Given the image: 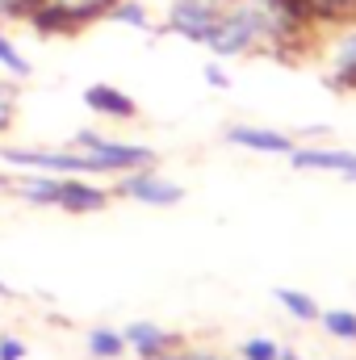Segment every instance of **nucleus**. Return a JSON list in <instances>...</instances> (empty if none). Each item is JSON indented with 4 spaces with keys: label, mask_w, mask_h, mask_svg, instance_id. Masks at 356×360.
Instances as JSON below:
<instances>
[{
    "label": "nucleus",
    "mask_w": 356,
    "mask_h": 360,
    "mask_svg": "<svg viewBox=\"0 0 356 360\" xmlns=\"http://www.w3.org/2000/svg\"><path fill=\"white\" fill-rule=\"evenodd\" d=\"M0 63H4V68L17 76V80H25V76H30V63H25V55H21V51H17V46L4 38V34H0Z\"/></svg>",
    "instance_id": "nucleus-18"
},
{
    "label": "nucleus",
    "mask_w": 356,
    "mask_h": 360,
    "mask_svg": "<svg viewBox=\"0 0 356 360\" xmlns=\"http://www.w3.org/2000/svg\"><path fill=\"white\" fill-rule=\"evenodd\" d=\"M276 356H281V348L272 340H248L243 344V360H276Z\"/></svg>",
    "instance_id": "nucleus-20"
},
{
    "label": "nucleus",
    "mask_w": 356,
    "mask_h": 360,
    "mask_svg": "<svg viewBox=\"0 0 356 360\" xmlns=\"http://www.w3.org/2000/svg\"><path fill=\"white\" fill-rule=\"evenodd\" d=\"M205 84H214V89H231V76H227L218 63H210V68H205Z\"/></svg>",
    "instance_id": "nucleus-23"
},
{
    "label": "nucleus",
    "mask_w": 356,
    "mask_h": 360,
    "mask_svg": "<svg viewBox=\"0 0 356 360\" xmlns=\"http://www.w3.org/2000/svg\"><path fill=\"white\" fill-rule=\"evenodd\" d=\"M276 302L293 314V319H302V323H314L323 310L314 306V297H306V293H298V289H276Z\"/></svg>",
    "instance_id": "nucleus-15"
},
{
    "label": "nucleus",
    "mask_w": 356,
    "mask_h": 360,
    "mask_svg": "<svg viewBox=\"0 0 356 360\" xmlns=\"http://www.w3.org/2000/svg\"><path fill=\"white\" fill-rule=\"evenodd\" d=\"M336 68H356V34L340 42V51H336Z\"/></svg>",
    "instance_id": "nucleus-21"
},
{
    "label": "nucleus",
    "mask_w": 356,
    "mask_h": 360,
    "mask_svg": "<svg viewBox=\"0 0 356 360\" xmlns=\"http://www.w3.org/2000/svg\"><path fill=\"white\" fill-rule=\"evenodd\" d=\"M293 168H314V172H336L344 180H356V155L352 151H310V147H298L293 151Z\"/></svg>",
    "instance_id": "nucleus-9"
},
{
    "label": "nucleus",
    "mask_w": 356,
    "mask_h": 360,
    "mask_svg": "<svg viewBox=\"0 0 356 360\" xmlns=\"http://www.w3.org/2000/svg\"><path fill=\"white\" fill-rule=\"evenodd\" d=\"M30 205H59V193H63V180H51V176H25L13 184Z\"/></svg>",
    "instance_id": "nucleus-13"
},
{
    "label": "nucleus",
    "mask_w": 356,
    "mask_h": 360,
    "mask_svg": "<svg viewBox=\"0 0 356 360\" xmlns=\"http://www.w3.org/2000/svg\"><path fill=\"white\" fill-rule=\"evenodd\" d=\"M21 356H25L21 340H0V360H21Z\"/></svg>",
    "instance_id": "nucleus-22"
},
{
    "label": "nucleus",
    "mask_w": 356,
    "mask_h": 360,
    "mask_svg": "<svg viewBox=\"0 0 356 360\" xmlns=\"http://www.w3.org/2000/svg\"><path fill=\"white\" fill-rule=\"evenodd\" d=\"M0 160H8V164H25V168H51V172H92V160L80 151H8V147H0Z\"/></svg>",
    "instance_id": "nucleus-5"
},
{
    "label": "nucleus",
    "mask_w": 356,
    "mask_h": 360,
    "mask_svg": "<svg viewBox=\"0 0 356 360\" xmlns=\"http://www.w3.org/2000/svg\"><path fill=\"white\" fill-rule=\"evenodd\" d=\"M76 147L92 160V172H134L143 164H155V151L151 147H130V143H113L96 130H80L76 134Z\"/></svg>",
    "instance_id": "nucleus-2"
},
{
    "label": "nucleus",
    "mask_w": 356,
    "mask_h": 360,
    "mask_svg": "<svg viewBox=\"0 0 356 360\" xmlns=\"http://www.w3.org/2000/svg\"><path fill=\"white\" fill-rule=\"evenodd\" d=\"M310 17L319 30H336V25H356V0H306Z\"/></svg>",
    "instance_id": "nucleus-12"
},
{
    "label": "nucleus",
    "mask_w": 356,
    "mask_h": 360,
    "mask_svg": "<svg viewBox=\"0 0 356 360\" xmlns=\"http://www.w3.org/2000/svg\"><path fill=\"white\" fill-rule=\"evenodd\" d=\"M227 143L235 147H248V151H265V155H293V139L289 134H276V130H260V126H235L227 134Z\"/></svg>",
    "instance_id": "nucleus-7"
},
{
    "label": "nucleus",
    "mask_w": 356,
    "mask_h": 360,
    "mask_svg": "<svg viewBox=\"0 0 356 360\" xmlns=\"http://www.w3.org/2000/svg\"><path fill=\"white\" fill-rule=\"evenodd\" d=\"M160 360H218V356H205V352H168V356H160Z\"/></svg>",
    "instance_id": "nucleus-24"
},
{
    "label": "nucleus",
    "mask_w": 356,
    "mask_h": 360,
    "mask_svg": "<svg viewBox=\"0 0 356 360\" xmlns=\"http://www.w3.org/2000/svg\"><path fill=\"white\" fill-rule=\"evenodd\" d=\"M109 21H117V25H134V30H151V17H147V8H143L139 0H122V4L109 13Z\"/></svg>",
    "instance_id": "nucleus-17"
},
{
    "label": "nucleus",
    "mask_w": 356,
    "mask_h": 360,
    "mask_svg": "<svg viewBox=\"0 0 356 360\" xmlns=\"http://www.w3.org/2000/svg\"><path fill=\"white\" fill-rule=\"evenodd\" d=\"M235 0H172V13H168V30L184 34L189 42H210L222 13L231 8Z\"/></svg>",
    "instance_id": "nucleus-3"
},
{
    "label": "nucleus",
    "mask_w": 356,
    "mask_h": 360,
    "mask_svg": "<svg viewBox=\"0 0 356 360\" xmlns=\"http://www.w3.org/2000/svg\"><path fill=\"white\" fill-rule=\"evenodd\" d=\"M319 323H323V331H327V335L356 344V314H352V310H323V314H319Z\"/></svg>",
    "instance_id": "nucleus-16"
},
{
    "label": "nucleus",
    "mask_w": 356,
    "mask_h": 360,
    "mask_svg": "<svg viewBox=\"0 0 356 360\" xmlns=\"http://www.w3.org/2000/svg\"><path fill=\"white\" fill-rule=\"evenodd\" d=\"M117 193L130 197V201H143V205H177L180 197H184L180 184L155 176V172H147V168H134L130 176L117 180Z\"/></svg>",
    "instance_id": "nucleus-4"
},
{
    "label": "nucleus",
    "mask_w": 356,
    "mask_h": 360,
    "mask_svg": "<svg viewBox=\"0 0 356 360\" xmlns=\"http://www.w3.org/2000/svg\"><path fill=\"white\" fill-rule=\"evenodd\" d=\"M205 46H210L214 55H222V59L268 51V8L260 0H235V4L222 13L214 38H210Z\"/></svg>",
    "instance_id": "nucleus-1"
},
{
    "label": "nucleus",
    "mask_w": 356,
    "mask_h": 360,
    "mask_svg": "<svg viewBox=\"0 0 356 360\" xmlns=\"http://www.w3.org/2000/svg\"><path fill=\"white\" fill-rule=\"evenodd\" d=\"M13 117H17V89L13 84H0V134L13 126Z\"/></svg>",
    "instance_id": "nucleus-19"
},
{
    "label": "nucleus",
    "mask_w": 356,
    "mask_h": 360,
    "mask_svg": "<svg viewBox=\"0 0 356 360\" xmlns=\"http://www.w3.org/2000/svg\"><path fill=\"white\" fill-rule=\"evenodd\" d=\"M109 201L105 188H92L84 180H63V193H59V210H72V214H92Z\"/></svg>",
    "instance_id": "nucleus-10"
},
{
    "label": "nucleus",
    "mask_w": 356,
    "mask_h": 360,
    "mask_svg": "<svg viewBox=\"0 0 356 360\" xmlns=\"http://www.w3.org/2000/svg\"><path fill=\"white\" fill-rule=\"evenodd\" d=\"M89 352L96 360H117L126 352V340H122V331H109V327H96L89 335Z\"/></svg>",
    "instance_id": "nucleus-14"
},
{
    "label": "nucleus",
    "mask_w": 356,
    "mask_h": 360,
    "mask_svg": "<svg viewBox=\"0 0 356 360\" xmlns=\"http://www.w3.org/2000/svg\"><path fill=\"white\" fill-rule=\"evenodd\" d=\"M84 105H89L92 113H105V117H117V122L139 117V105L122 89H109V84H89L84 89Z\"/></svg>",
    "instance_id": "nucleus-8"
},
{
    "label": "nucleus",
    "mask_w": 356,
    "mask_h": 360,
    "mask_svg": "<svg viewBox=\"0 0 356 360\" xmlns=\"http://www.w3.org/2000/svg\"><path fill=\"white\" fill-rule=\"evenodd\" d=\"M46 4H55L59 13H68L76 30H89L92 21L109 17V13H113V8H117L122 0H46Z\"/></svg>",
    "instance_id": "nucleus-11"
},
{
    "label": "nucleus",
    "mask_w": 356,
    "mask_h": 360,
    "mask_svg": "<svg viewBox=\"0 0 356 360\" xmlns=\"http://www.w3.org/2000/svg\"><path fill=\"white\" fill-rule=\"evenodd\" d=\"M276 360H302V356H298V352H285V348H281V356H276Z\"/></svg>",
    "instance_id": "nucleus-25"
},
{
    "label": "nucleus",
    "mask_w": 356,
    "mask_h": 360,
    "mask_svg": "<svg viewBox=\"0 0 356 360\" xmlns=\"http://www.w3.org/2000/svg\"><path fill=\"white\" fill-rule=\"evenodd\" d=\"M122 340H126V348L139 352V360H160V356H168V352L180 348V335L160 331V327H151V323H130V327L122 331Z\"/></svg>",
    "instance_id": "nucleus-6"
}]
</instances>
